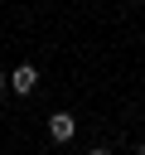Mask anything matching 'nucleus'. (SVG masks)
<instances>
[{"label":"nucleus","instance_id":"f257e3e1","mask_svg":"<svg viewBox=\"0 0 145 155\" xmlns=\"http://www.w3.org/2000/svg\"><path fill=\"white\" fill-rule=\"evenodd\" d=\"M34 87H39V73H34L29 63H19V68L10 73V92H19V97H29Z\"/></svg>","mask_w":145,"mask_h":155},{"label":"nucleus","instance_id":"f03ea898","mask_svg":"<svg viewBox=\"0 0 145 155\" xmlns=\"http://www.w3.org/2000/svg\"><path fill=\"white\" fill-rule=\"evenodd\" d=\"M72 131H77V121H72L68 111H53V116H48V136H53L58 145H68V140H72Z\"/></svg>","mask_w":145,"mask_h":155},{"label":"nucleus","instance_id":"7ed1b4c3","mask_svg":"<svg viewBox=\"0 0 145 155\" xmlns=\"http://www.w3.org/2000/svg\"><path fill=\"white\" fill-rule=\"evenodd\" d=\"M5 87H10V78H5V73H0V97H5Z\"/></svg>","mask_w":145,"mask_h":155},{"label":"nucleus","instance_id":"20e7f679","mask_svg":"<svg viewBox=\"0 0 145 155\" xmlns=\"http://www.w3.org/2000/svg\"><path fill=\"white\" fill-rule=\"evenodd\" d=\"M92 155H111V150H92Z\"/></svg>","mask_w":145,"mask_h":155},{"label":"nucleus","instance_id":"39448f33","mask_svg":"<svg viewBox=\"0 0 145 155\" xmlns=\"http://www.w3.org/2000/svg\"><path fill=\"white\" fill-rule=\"evenodd\" d=\"M140 155H145V145H140Z\"/></svg>","mask_w":145,"mask_h":155}]
</instances>
